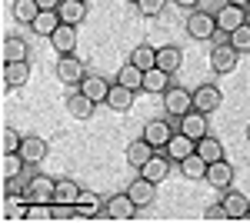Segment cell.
Returning <instances> with one entry per match:
<instances>
[{
    "label": "cell",
    "instance_id": "cell-1",
    "mask_svg": "<svg viewBox=\"0 0 250 223\" xmlns=\"http://www.w3.org/2000/svg\"><path fill=\"white\" fill-rule=\"evenodd\" d=\"M137 217V200L130 193H114L104 200V220H114V223H130Z\"/></svg>",
    "mask_w": 250,
    "mask_h": 223
},
{
    "label": "cell",
    "instance_id": "cell-2",
    "mask_svg": "<svg viewBox=\"0 0 250 223\" xmlns=\"http://www.w3.org/2000/svg\"><path fill=\"white\" fill-rule=\"evenodd\" d=\"M54 190H57V180H50L47 173H34L23 183V193L30 203H54Z\"/></svg>",
    "mask_w": 250,
    "mask_h": 223
},
{
    "label": "cell",
    "instance_id": "cell-3",
    "mask_svg": "<svg viewBox=\"0 0 250 223\" xmlns=\"http://www.w3.org/2000/svg\"><path fill=\"white\" fill-rule=\"evenodd\" d=\"M220 27H217V14L210 10H190V17H187V34L193 40H210Z\"/></svg>",
    "mask_w": 250,
    "mask_h": 223
},
{
    "label": "cell",
    "instance_id": "cell-4",
    "mask_svg": "<svg viewBox=\"0 0 250 223\" xmlns=\"http://www.w3.org/2000/svg\"><path fill=\"white\" fill-rule=\"evenodd\" d=\"M164 110L170 113L173 120L184 117V113H190L193 110V93L184 90V87H167L164 90Z\"/></svg>",
    "mask_w": 250,
    "mask_h": 223
},
{
    "label": "cell",
    "instance_id": "cell-5",
    "mask_svg": "<svg viewBox=\"0 0 250 223\" xmlns=\"http://www.w3.org/2000/svg\"><path fill=\"white\" fill-rule=\"evenodd\" d=\"M63 103H67V113H70L74 120H90V117H94V110H97V103L83 90H80V87H70V90H67V97H63Z\"/></svg>",
    "mask_w": 250,
    "mask_h": 223
},
{
    "label": "cell",
    "instance_id": "cell-6",
    "mask_svg": "<svg viewBox=\"0 0 250 223\" xmlns=\"http://www.w3.org/2000/svg\"><path fill=\"white\" fill-rule=\"evenodd\" d=\"M54 74H57L60 83H67V87H80V80L87 77V70H83V63H80L74 54H63L57 60V70H54Z\"/></svg>",
    "mask_w": 250,
    "mask_h": 223
},
{
    "label": "cell",
    "instance_id": "cell-7",
    "mask_svg": "<svg viewBox=\"0 0 250 223\" xmlns=\"http://www.w3.org/2000/svg\"><path fill=\"white\" fill-rule=\"evenodd\" d=\"M193 107L204 113H217L220 107H224V93H220V87L217 83H200L197 90H193Z\"/></svg>",
    "mask_w": 250,
    "mask_h": 223
},
{
    "label": "cell",
    "instance_id": "cell-8",
    "mask_svg": "<svg viewBox=\"0 0 250 223\" xmlns=\"http://www.w3.org/2000/svg\"><path fill=\"white\" fill-rule=\"evenodd\" d=\"M240 63V50H233V43H220L210 50V67L213 74H233Z\"/></svg>",
    "mask_w": 250,
    "mask_h": 223
},
{
    "label": "cell",
    "instance_id": "cell-9",
    "mask_svg": "<svg viewBox=\"0 0 250 223\" xmlns=\"http://www.w3.org/2000/svg\"><path fill=\"white\" fill-rule=\"evenodd\" d=\"M207 117H210V113L197 110V107H193L190 113H184V117H177V123H180V133H187V137H193V140H200V137H207V130H210V123H207Z\"/></svg>",
    "mask_w": 250,
    "mask_h": 223
},
{
    "label": "cell",
    "instance_id": "cell-10",
    "mask_svg": "<svg viewBox=\"0 0 250 223\" xmlns=\"http://www.w3.org/2000/svg\"><path fill=\"white\" fill-rule=\"evenodd\" d=\"M50 47H54L60 57L74 54V50H77V23H60L57 30L50 34Z\"/></svg>",
    "mask_w": 250,
    "mask_h": 223
},
{
    "label": "cell",
    "instance_id": "cell-11",
    "mask_svg": "<svg viewBox=\"0 0 250 223\" xmlns=\"http://www.w3.org/2000/svg\"><path fill=\"white\" fill-rule=\"evenodd\" d=\"M170 167H173V160L167 153H154V157L140 167V177H147V180H154V183H164V180L170 177Z\"/></svg>",
    "mask_w": 250,
    "mask_h": 223
},
{
    "label": "cell",
    "instance_id": "cell-12",
    "mask_svg": "<svg viewBox=\"0 0 250 223\" xmlns=\"http://www.w3.org/2000/svg\"><path fill=\"white\" fill-rule=\"evenodd\" d=\"M74 206H77V220H100L104 217V203H100V197L94 190H80Z\"/></svg>",
    "mask_w": 250,
    "mask_h": 223
},
{
    "label": "cell",
    "instance_id": "cell-13",
    "mask_svg": "<svg viewBox=\"0 0 250 223\" xmlns=\"http://www.w3.org/2000/svg\"><path fill=\"white\" fill-rule=\"evenodd\" d=\"M240 23H247V7H237V3H224V7L217 10V27H220L224 34L237 30Z\"/></svg>",
    "mask_w": 250,
    "mask_h": 223
},
{
    "label": "cell",
    "instance_id": "cell-14",
    "mask_svg": "<svg viewBox=\"0 0 250 223\" xmlns=\"http://www.w3.org/2000/svg\"><path fill=\"white\" fill-rule=\"evenodd\" d=\"M164 153L170 157L173 163H180L184 157L197 153V140H193V137H187V133H173L170 140H167V147H164Z\"/></svg>",
    "mask_w": 250,
    "mask_h": 223
},
{
    "label": "cell",
    "instance_id": "cell-15",
    "mask_svg": "<svg viewBox=\"0 0 250 223\" xmlns=\"http://www.w3.org/2000/svg\"><path fill=\"white\" fill-rule=\"evenodd\" d=\"M220 203L227 206L230 220H244V217L250 213V200L240 193V190H233V186H227V190H224V200H220Z\"/></svg>",
    "mask_w": 250,
    "mask_h": 223
},
{
    "label": "cell",
    "instance_id": "cell-16",
    "mask_svg": "<svg viewBox=\"0 0 250 223\" xmlns=\"http://www.w3.org/2000/svg\"><path fill=\"white\" fill-rule=\"evenodd\" d=\"M127 193L137 200V206H150L157 197V183L154 180H147V177H137V180H130L127 183Z\"/></svg>",
    "mask_w": 250,
    "mask_h": 223
},
{
    "label": "cell",
    "instance_id": "cell-17",
    "mask_svg": "<svg viewBox=\"0 0 250 223\" xmlns=\"http://www.w3.org/2000/svg\"><path fill=\"white\" fill-rule=\"evenodd\" d=\"M157 67H160V70H167V74H177V70L184 67V50H180V47H173V43L157 47Z\"/></svg>",
    "mask_w": 250,
    "mask_h": 223
},
{
    "label": "cell",
    "instance_id": "cell-18",
    "mask_svg": "<svg viewBox=\"0 0 250 223\" xmlns=\"http://www.w3.org/2000/svg\"><path fill=\"white\" fill-rule=\"evenodd\" d=\"M20 153H23V160L27 163H43L47 160V153H50V147H47V140L43 137H23V143H20Z\"/></svg>",
    "mask_w": 250,
    "mask_h": 223
},
{
    "label": "cell",
    "instance_id": "cell-19",
    "mask_svg": "<svg viewBox=\"0 0 250 223\" xmlns=\"http://www.w3.org/2000/svg\"><path fill=\"white\" fill-rule=\"evenodd\" d=\"M207 183H210L213 190H227V186L233 183V167L227 160H213L210 167H207Z\"/></svg>",
    "mask_w": 250,
    "mask_h": 223
},
{
    "label": "cell",
    "instance_id": "cell-20",
    "mask_svg": "<svg viewBox=\"0 0 250 223\" xmlns=\"http://www.w3.org/2000/svg\"><path fill=\"white\" fill-rule=\"evenodd\" d=\"M154 153H157V147H154V143H147L144 137H140V140H130V143H127V163H130L134 170H140Z\"/></svg>",
    "mask_w": 250,
    "mask_h": 223
},
{
    "label": "cell",
    "instance_id": "cell-21",
    "mask_svg": "<svg viewBox=\"0 0 250 223\" xmlns=\"http://www.w3.org/2000/svg\"><path fill=\"white\" fill-rule=\"evenodd\" d=\"M30 80V63L27 60H14V63H3V87H23Z\"/></svg>",
    "mask_w": 250,
    "mask_h": 223
},
{
    "label": "cell",
    "instance_id": "cell-22",
    "mask_svg": "<svg viewBox=\"0 0 250 223\" xmlns=\"http://www.w3.org/2000/svg\"><path fill=\"white\" fill-rule=\"evenodd\" d=\"M110 87H114V83H107V77H90V74H87L83 80H80V90L87 93L94 103H107V93H110Z\"/></svg>",
    "mask_w": 250,
    "mask_h": 223
},
{
    "label": "cell",
    "instance_id": "cell-23",
    "mask_svg": "<svg viewBox=\"0 0 250 223\" xmlns=\"http://www.w3.org/2000/svg\"><path fill=\"white\" fill-rule=\"evenodd\" d=\"M23 167H27V160H23V153H0V180H17L23 177Z\"/></svg>",
    "mask_w": 250,
    "mask_h": 223
},
{
    "label": "cell",
    "instance_id": "cell-24",
    "mask_svg": "<svg viewBox=\"0 0 250 223\" xmlns=\"http://www.w3.org/2000/svg\"><path fill=\"white\" fill-rule=\"evenodd\" d=\"M107 107L117 110V113H127L130 107H134V90H130V87H124V83H114L110 93H107Z\"/></svg>",
    "mask_w": 250,
    "mask_h": 223
},
{
    "label": "cell",
    "instance_id": "cell-25",
    "mask_svg": "<svg viewBox=\"0 0 250 223\" xmlns=\"http://www.w3.org/2000/svg\"><path fill=\"white\" fill-rule=\"evenodd\" d=\"M170 137H173V130H170V123H167V120H150V123L144 127V140H147V143H154L157 150L167 147V140H170Z\"/></svg>",
    "mask_w": 250,
    "mask_h": 223
},
{
    "label": "cell",
    "instance_id": "cell-26",
    "mask_svg": "<svg viewBox=\"0 0 250 223\" xmlns=\"http://www.w3.org/2000/svg\"><path fill=\"white\" fill-rule=\"evenodd\" d=\"M207 160L200 157V153H190V157H184L180 160V173L187 177V180H207Z\"/></svg>",
    "mask_w": 250,
    "mask_h": 223
},
{
    "label": "cell",
    "instance_id": "cell-27",
    "mask_svg": "<svg viewBox=\"0 0 250 223\" xmlns=\"http://www.w3.org/2000/svg\"><path fill=\"white\" fill-rule=\"evenodd\" d=\"M57 14L63 23H83L87 17V0H60Z\"/></svg>",
    "mask_w": 250,
    "mask_h": 223
},
{
    "label": "cell",
    "instance_id": "cell-28",
    "mask_svg": "<svg viewBox=\"0 0 250 223\" xmlns=\"http://www.w3.org/2000/svg\"><path fill=\"white\" fill-rule=\"evenodd\" d=\"M60 23H63V20H60V14H57V10H40V14H37V20L30 23V30H34L37 37H50V34L57 30Z\"/></svg>",
    "mask_w": 250,
    "mask_h": 223
},
{
    "label": "cell",
    "instance_id": "cell-29",
    "mask_svg": "<svg viewBox=\"0 0 250 223\" xmlns=\"http://www.w3.org/2000/svg\"><path fill=\"white\" fill-rule=\"evenodd\" d=\"M0 57H3V63L27 60V40L23 37H3V43H0Z\"/></svg>",
    "mask_w": 250,
    "mask_h": 223
},
{
    "label": "cell",
    "instance_id": "cell-30",
    "mask_svg": "<svg viewBox=\"0 0 250 223\" xmlns=\"http://www.w3.org/2000/svg\"><path fill=\"white\" fill-rule=\"evenodd\" d=\"M167 87H170V74L167 70H160V67L144 70V90L147 93H164Z\"/></svg>",
    "mask_w": 250,
    "mask_h": 223
},
{
    "label": "cell",
    "instance_id": "cell-31",
    "mask_svg": "<svg viewBox=\"0 0 250 223\" xmlns=\"http://www.w3.org/2000/svg\"><path fill=\"white\" fill-rule=\"evenodd\" d=\"M197 153H200L207 163H213V160H224V143H220L213 133H207V137H200V140H197Z\"/></svg>",
    "mask_w": 250,
    "mask_h": 223
},
{
    "label": "cell",
    "instance_id": "cell-32",
    "mask_svg": "<svg viewBox=\"0 0 250 223\" xmlns=\"http://www.w3.org/2000/svg\"><path fill=\"white\" fill-rule=\"evenodd\" d=\"M10 14H14L17 23H27V27H30V23L37 20V14H40V3H37V0H14Z\"/></svg>",
    "mask_w": 250,
    "mask_h": 223
},
{
    "label": "cell",
    "instance_id": "cell-33",
    "mask_svg": "<svg viewBox=\"0 0 250 223\" xmlns=\"http://www.w3.org/2000/svg\"><path fill=\"white\" fill-rule=\"evenodd\" d=\"M117 83L130 87L134 93H137V90H144V70H140L137 63H130V60H127V63L120 67V74H117Z\"/></svg>",
    "mask_w": 250,
    "mask_h": 223
},
{
    "label": "cell",
    "instance_id": "cell-34",
    "mask_svg": "<svg viewBox=\"0 0 250 223\" xmlns=\"http://www.w3.org/2000/svg\"><path fill=\"white\" fill-rule=\"evenodd\" d=\"M130 63H137L140 70H150V67H157V47H150V43H137L134 54H130Z\"/></svg>",
    "mask_w": 250,
    "mask_h": 223
},
{
    "label": "cell",
    "instance_id": "cell-35",
    "mask_svg": "<svg viewBox=\"0 0 250 223\" xmlns=\"http://www.w3.org/2000/svg\"><path fill=\"white\" fill-rule=\"evenodd\" d=\"M80 190H83V186L74 183V180H57V190H54V203H77Z\"/></svg>",
    "mask_w": 250,
    "mask_h": 223
},
{
    "label": "cell",
    "instance_id": "cell-36",
    "mask_svg": "<svg viewBox=\"0 0 250 223\" xmlns=\"http://www.w3.org/2000/svg\"><path fill=\"white\" fill-rule=\"evenodd\" d=\"M54 220V206L50 203H30L23 213V223H50Z\"/></svg>",
    "mask_w": 250,
    "mask_h": 223
},
{
    "label": "cell",
    "instance_id": "cell-37",
    "mask_svg": "<svg viewBox=\"0 0 250 223\" xmlns=\"http://www.w3.org/2000/svg\"><path fill=\"white\" fill-rule=\"evenodd\" d=\"M227 43H233V50H240V54H250V23H240L237 30H230Z\"/></svg>",
    "mask_w": 250,
    "mask_h": 223
},
{
    "label": "cell",
    "instance_id": "cell-38",
    "mask_svg": "<svg viewBox=\"0 0 250 223\" xmlns=\"http://www.w3.org/2000/svg\"><path fill=\"white\" fill-rule=\"evenodd\" d=\"M20 143H23V137H20V133L14 130L10 123H7V127L0 130V153H17Z\"/></svg>",
    "mask_w": 250,
    "mask_h": 223
},
{
    "label": "cell",
    "instance_id": "cell-39",
    "mask_svg": "<svg viewBox=\"0 0 250 223\" xmlns=\"http://www.w3.org/2000/svg\"><path fill=\"white\" fill-rule=\"evenodd\" d=\"M50 206H54V223L77 220V206H74V203H50Z\"/></svg>",
    "mask_w": 250,
    "mask_h": 223
},
{
    "label": "cell",
    "instance_id": "cell-40",
    "mask_svg": "<svg viewBox=\"0 0 250 223\" xmlns=\"http://www.w3.org/2000/svg\"><path fill=\"white\" fill-rule=\"evenodd\" d=\"M164 7H167V0H137V10H140L144 17H160Z\"/></svg>",
    "mask_w": 250,
    "mask_h": 223
},
{
    "label": "cell",
    "instance_id": "cell-41",
    "mask_svg": "<svg viewBox=\"0 0 250 223\" xmlns=\"http://www.w3.org/2000/svg\"><path fill=\"white\" fill-rule=\"evenodd\" d=\"M204 220H207V223H227V220H230V213H227V206H224V203H213V206L204 210Z\"/></svg>",
    "mask_w": 250,
    "mask_h": 223
},
{
    "label": "cell",
    "instance_id": "cell-42",
    "mask_svg": "<svg viewBox=\"0 0 250 223\" xmlns=\"http://www.w3.org/2000/svg\"><path fill=\"white\" fill-rule=\"evenodd\" d=\"M173 3H177L180 10H197V3H200V0H173Z\"/></svg>",
    "mask_w": 250,
    "mask_h": 223
},
{
    "label": "cell",
    "instance_id": "cell-43",
    "mask_svg": "<svg viewBox=\"0 0 250 223\" xmlns=\"http://www.w3.org/2000/svg\"><path fill=\"white\" fill-rule=\"evenodd\" d=\"M40 3V10H57L60 7V0H37Z\"/></svg>",
    "mask_w": 250,
    "mask_h": 223
},
{
    "label": "cell",
    "instance_id": "cell-44",
    "mask_svg": "<svg viewBox=\"0 0 250 223\" xmlns=\"http://www.w3.org/2000/svg\"><path fill=\"white\" fill-rule=\"evenodd\" d=\"M227 3H237V7H250V0H227Z\"/></svg>",
    "mask_w": 250,
    "mask_h": 223
},
{
    "label": "cell",
    "instance_id": "cell-45",
    "mask_svg": "<svg viewBox=\"0 0 250 223\" xmlns=\"http://www.w3.org/2000/svg\"><path fill=\"white\" fill-rule=\"evenodd\" d=\"M247 140H250V123H247Z\"/></svg>",
    "mask_w": 250,
    "mask_h": 223
},
{
    "label": "cell",
    "instance_id": "cell-46",
    "mask_svg": "<svg viewBox=\"0 0 250 223\" xmlns=\"http://www.w3.org/2000/svg\"><path fill=\"white\" fill-rule=\"evenodd\" d=\"M127 3H137V0H127Z\"/></svg>",
    "mask_w": 250,
    "mask_h": 223
}]
</instances>
